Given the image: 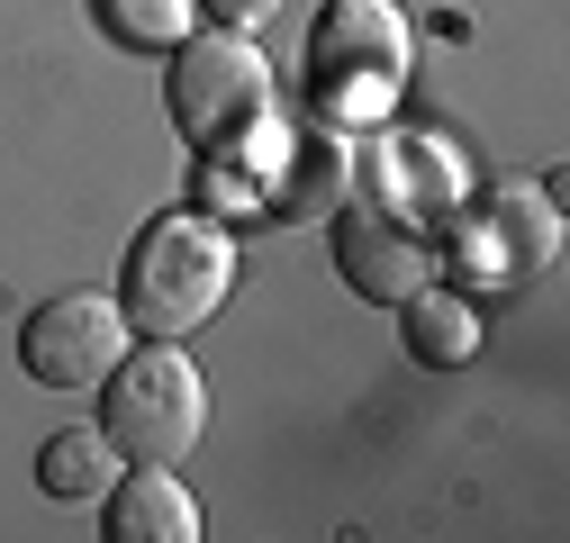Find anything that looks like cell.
Wrapping results in <instances>:
<instances>
[{"label":"cell","mask_w":570,"mask_h":543,"mask_svg":"<svg viewBox=\"0 0 570 543\" xmlns=\"http://www.w3.org/2000/svg\"><path fill=\"white\" fill-rule=\"evenodd\" d=\"M227 290H236V236L218 218H199V209H173V218H155L136 236L118 308H127L136 335H173L181 345L190 326H208L227 308Z\"/></svg>","instance_id":"1"},{"label":"cell","mask_w":570,"mask_h":543,"mask_svg":"<svg viewBox=\"0 0 570 543\" xmlns=\"http://www.w3.org/2000/svg\"><path fill=\"white\" fill-rule=\"evenodd\" d=\"M407 91V19L390 0H326L308 19V100L326 127H363Z\"/></svg>","instance_id":"2"},{"label":"cell","mask_w":570,"mask_h":543,"mask_svg":"<svg viewBox=\"0 0 570 543\" xmlns=\"http://www.w3.org/2000/svg\"><path fill=\"white\" fill-rule=\"evenodd\" d=\"M100 435L118 444V462H181L208 435L199 363L173 345V335H146V354H127L100 381Z\"/></svg>","instance_id":"3"},{"label":"cell","mask_w":570,"mask_h":543,"mask_svg":"<svg viewBox=\"0 0 570 543\" xmlns=\"http://www.w3.org/2000/svg\"><path fill=\"white\" fill-rule=\"evenodd\" d=\"M263 118H272V63L245 46V28H208L173 46V127L199 155L254 146Z\"/></svg>","instance_id":"4"},{"label":"cell","mask_w":570,"mask_h":543,"mask_svg":"<svg viewBox=\"0 0 570 543\" xmlns=\"http://www.w3.org/2000/svg\"><path fill=\"white\" fill-rule=\"evenodd\" d=\"M127 308L118 299H91V290H63L46 299L28 326H19V363L37 389H100L118 363H127Z\"/></svg>","instance_id":"5"},{"label":"cell","mask_w":570,"mask_h":543,"mask_svg":"<svg viewBox=\"0 0 570 543\" xmlns=\"http://www.w3.org/2000/svg\"><path fill=\"white\" fill-rule=\"evenodd\" d=\"M335 272H344V290H363L372 308H399L407 290L435 282V245L407 236L399 218L353 209V218H335Z\"/></svg>","instance_id":"6"},{"label":"cell","mask_w":570,"mask_h":543,"mask_svg":"<svg viewBox=\"0 0 570 543\" xmlns=\"http://www.w3.org/2000/svg\"><path fill=\"white\" fill-rule=\"evenodd\" d=\"M100 498H109V525H100L109 543H199V498L173 481V462H136Z\"/></svg>","instance_id":"7"},{"label":"cell","mask_w":570,"mask_h":543,"mask_svg":"<svg viewBox=\"0 0 570 543\" xmlns=\"http://www.w3.org/2000/svg\"><path fill=\"white\" fill-rule=\"evenodd\" d=\"M399 317H407V354H416L425 372H453V363H471V354H480V308H471L462 290H444V282L407 290V299H399Z\"/></svg>","instance_id":"8"},{"label":"cell","mask_w":570,"mask_h":543,"mask_svg":"<svg viewBox=\"0 0 570 543\" xmlns=\"http://www.w3.org/2000/svg\"><path fill=\"white\" fill-rule=\"evenodd\" d=\"M109 481H118V444H109L100 426H63V435H46V453H37V490H46V498L82 507V498H100Z\"/></svg>","instance_id":"9"},{"label":"cell","mask_w":570,"mask_h":543,"mask_svg":"<svg viewBox=\"0 0 570 543\" xmlns=\"http://www.w3.org/2000/svg\"><path fill=\"white\" fill-rule=\"evenodd\" d=\"M344 181H353V172H344V146H335V136H299L291 172H281V209H299V218H326Z\"/></svg>","instance_id":"10"},{"label":"cell","mask_w":570,"mask_h":543,"mask_svg":"<svg viewBox=\"0 0 570 543\" xmlns=\"http://www.w3.org/2000/svg\"><path fill=\"white\" fill-rule=\"evenodd\" d=\"M100 19H109V37L118 46H181L190 37V0H100Z\"/></svg>","instance_id":"11"},{"label":"cell","mask_w":570,"mask_h":543,"mask_svg":"<svg viewBox=\"0 0 570 543\" xmlns=\"http://www.w3.org/2000/svg\"><path fill=\"white\" fill-rule=\"evenodd\" d=\"M498 227H508V263H517V272L552 263V245H561V218L543 209L534 190H508V199H498Z\"/></svg>","instance_id":"12"},{"label":"cell","mask_w":570,"mask_h":543,"mask_svg":"<svg viewBox=\"0 0 570 543\" xmlns=\"http://www.w3.org/2000/svg\"><path fill=\"white\" fill-rule=\"evenodd\" d=\"M199 10L218 19V28H263V19L281 10V0H199Z\"/></svg>","instance_id":"13"}]
</instances>
